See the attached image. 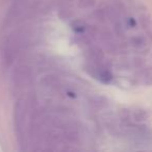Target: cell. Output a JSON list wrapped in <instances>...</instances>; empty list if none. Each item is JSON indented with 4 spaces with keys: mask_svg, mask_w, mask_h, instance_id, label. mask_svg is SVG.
Returning <instances> with one entry per match:
<instances>
[{
    "mask_svg": "<svg viewBox=\"0 0 152 152\" xmlns=\"http://www.w3.org/2000/svg\"><path fill=\"white\" fill-rule=\"evenodd\" d=\"M149 118V114H148L147 110H135L134 113V119L139 122H142V121H146Z\"/></svg>",
    "mask_w": 152,
    "mask_h": 152,
    "instance_id": "obj_1",
    "label": "cell"
},
{
    "mask_svg": "<svg viewBox=\"0 0 152 152\" xmlns=\"http://www.w3.org/2000/svg\"><path fill=\"white\" fill-rule=\"evenodd\" d=\"M144 44H145V41H144V39L141 38V37L134 38V40H133V45H134L135 47H137V48L144 46Z\"/></svg>",
    "mask_w": 152,
    "mask_h": 152,
    "instance_id": "obj_2",
    "label": "cell"
}]
</instances>
